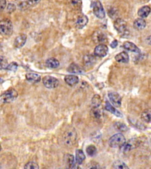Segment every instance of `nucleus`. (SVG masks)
<instances>
[{"instance_id": "obj_33", "label": "nucleus", "mask_w": 151, "mask_h": 169, "mask_svg": "<svg viewBox=\"0 0 151 169\" xmlns=\"http://www.w3.org/2000/svg\"><path fill=\"white\" fill-rule=\"evenodd\" d=\"M24 168L27 169H38L39 167L36 163L30 162L27 163L24 166Z\"/></svg>"}, {"instance_id": "obj_13", "label": "nucleus", "mask_w": 151, "mask_h": 169, "mask_svg": "<svg viewBox=\"0 0 151 169\" xmlns=\"http://www.w3.org/2000/svg\"><path fill=\"white\" fill-rule=\"evenodd\" d=\"M64 160L68 168L73 169L75 167V160L74 156L70 154H66L64 157Z\"/></svg>"}, {"instance_id": "obj_28", "label": "nucleus", "mask_w": 151, "mask_h": 169, "mask_svg": "<svg viewBox=\"0 0 151 169\" xmlns=\"http://www.w3.org/2000/svg\"><path fill=\"white\" fill-rule=\"evenodd\" d=\"M113 168L118 169H128L129 167L125 164V163L120 160H117L113 163Z\"/></svg>"}, {"instance_id": "obj_19", "label": "nucleus", "mask_w": 151, "mask_h": 169, "mask_svg": "<svg viewBox=\"0 0 151 169\" xmlns=\"http://www.w3.org/2000/svg\"><path fill=\"white\" fill-rule=\"evenodd\" d=\"M67 71L72 73L76 74H82L84 73L83 69L79 66V65L76 64H72L67 68Z\"/></svg>"}, {"instance_id": "obj_35", "label": "nucleus", "mask_w": 151, "mask_h": 169, "mask_svg": "<svg viewBox=\"0 0 151 169\" xmlns=\"http://www.w3.org/2000/svg\"><path fill=\"white\" fill-rule=\"evenodd\" d=\"M18 67V65L17 64V63L15 62H12L11 63L10 65H8L7 69L8 70L10 71H15L17 70Z\"/></svg>"}, {"instance_id": "obj_38", "label": "nucleus", "mask_w": 151, "mask_h": 169, "mask_svg": "<svg viewBox=\"0 0 151 169\" xmlns=\"http://www.w3.org/2000/svg\"><path fill=\"white\" fill-rule=\"evenodd\" d=\"M118 45V42L117 40H114L113 41H112V43L111 44V46L112 48H115Z\"/></svg>"}, {"instance_id": "obj_1", "label": "nucleus", "mask_w": 151, "mask_h": 169, "mask_svg": "<svg viewBox=\"0 0 151 169\" xmlns=\"http://www.w3.org/2000/svg\"><path fill=\"white\" fill-rule=\"evenodd\" d=\"M78 135L74 128H69L65 132L63 139L66 146L71 147L73 146L77 142Z\"/></svg>"}, {"instance_id": "obj_34", "label": "nucleus", "mask_w": 151, "mask_h": 169, "mask_svg": "<svg viewBox=\"0 0 151 169\" xmlns=\"http://www.w3.org/2000/svg\"><path fill=\"white\" fill-rule=\"evenodd\" d=\"M16 10V7L15 6L12 4V3H10L7 8V11L8 13L11 14L13 13L14 11Z\"/></svg>"}, {"instance_id": "obj_20", "label": "nucleus", "mask_w": 151, "mask_h": 169, "mask_svg": "<svg viewBox=\"0 0 151 169\" xmlns=\"http://www.w3.org/2000/svg\"><path fill=\"white\" fill-rule=\"evenodd\" d=\"M83 61H84V64L86 66H92L94 65V64L96 63V59L94 55H91V54H89V55H86L85 56L84 58H83Z\"/></svg>"}, {"instance_id": "obj_15", "label": "nucleus", "mask_w": 151, "mask_h": 169, "mask_svg": "<svg viewBox=\"0 0 151 169\" xmlns=\"http://www.w3.org/2000/svg\"><path fill=\"white\" fill-rule=\"evenodd\" d=\"M93 39L95 43H103L105 42L106 40V37L105 35L100 31H97L94 33L93 35Z\"/></svg>"}, {"instance_id": "obj_25", "label": "nucleus", "mask_w": 151, "mask_h": 169, "mask_svg": "<svg viewBox=\"0 0 151 169\" xmlns=\"http://www.w3.org/2000/svg\"><path fill=\"white\" fill-rule=\"evenodd\" d=\"M46 65L48 68L51 69H55L59 67L60 65L59 62L57 59L52 58L48 59L46 61Z\"/></svg>"}, {"instance_id": "obj_16", "label": "nucleus", "mask_w": 151, "mask_h": 169, "mask_svg": "<svg viewBox=\"0 0 151 169\" xmlns=\"http://www.w3.org/2000/svg\"><path fill=\"white\" fill-rule=\"evenodd\" d=\"M88 18L85 15L80 16L76 22V26L78 29H82L87 25L88 23Z\"/></svg>"}, {"instance_id": "obj_8", "label": "nucleus", "mask_w": 151, "mask_h": 169, "mask_svg": "<svg viewBox=\"0 0 151 169\" xmlns=\"http://www.w3.org/2000/svg\"><path fill=\"white\" fill-rule=\"evenodd\" d=\"M139 145V142L136 139H131L128 142H125V143L120 147L124 153H127L130 150L136 148Z\"/></svg>"}, {"instance_id": "obj_23", "label": "nucleus", "mask_w": 151, "mask_h": 169, "mask_svg": "<svg viewBox=\"0 0 151 169\" xmlns=\"http://www.w3.org/2000/svg\"><path fill=\"white\" fill-rule=\"evenodd\" d=\"M90 115L93 119H100L102 116V112L99 106H93L90 111Z\"/></svg>"}, {"instance_id": "obj_21", "label": "nucleus", "mask_w": 151, "mask_h": 169, "mask_svg": "<svg viewBox=\"0 0 151 169\" xmlns=\"http://www.w3.org/2000/svg\"><path fill=\"white\" fill-rule=\"evenodd\" d=\"M151 7L149 6H144L141 7L139 10L138 12V15L142 18H145L149 15V14L151 13Z\"/></svg>"}, {"instance_id": "obj_36", "label": "nucleus", "mask_w": 151, "mask_h": 169, "mask_svg": "<svg viewBox=\"0 0 151 169\" xmlns=\"http://www.w3.org/2000/svg\"><path fill=\"white\" fill-rule=\"evenodd\" d=\"M6 0H0V13L4 10V8L6 7Z\"/></svg>"}, {"instance_id": "obj_3", "label": "nucleus", "mask_w": 151, "mask_h": 169, "mask_svg": "<svg viewBox=\"0 0 151 169\" xmlns=\"http://www.w3.org/2000/svg\"><path fill=\"white\" fill-rule=\"evenodd\" d=\"M13 31V26L12 22L8 19H4L0 21V33L4 36H9Z\"/></svg>"}, {"instance_id": "obj_9", "label": "nucleus", "mask_w": 151, "mask_h": 169, "mask_svg": "<svg viewBox=\"0 0 151 169\" xmlns=\"http://www.w3.org/2000/svg\"><path fill=\"white\" fill-rule=\"evenodd\" d=\"M108 97L113 105L116 107H120L122 103V98L119 94L116 92H110L108 93Z\"/></svg>"}, {"instance_id": "obj_41", "label": "nucleus", "mask_w": 151, "mask_h": 169, "mask_svg": "<svg viewBox=\"0 0 151 169\" xmlns=\"http://www.w3.org/2000/svg\"><path fill=\"white\" fill-rule=\"evenodd\" d=\"M1 144H0V151H1Z\"/></svg>"}, {"instance_id": "obj_2", "label": "nucleus", "mask_w": 151, "mask_h": 169, "mask_svg": "<svg viewBox=\"0 0 151 169\" xmlns=\"http://www.w3.org/2000/svg\"><path fill=\"white\" fill-rule=\"evenodd\" d=\"M114 26L120 36L123 37H127L129 35L126 22L124 20L121 18H118L114 23Z\"/></svg>"}, {"instance_id": "obj_4", "label": "nucleus", "mask_w": 151, "mask_h": 169, "mask_svg": "<svg viewBox=\"0 0 151 169\" xmlns=\"http://www.w3.org/2000/svg\"><path fill=\"white\" fill-rule=\"evenodd\" d=\"M18 96V92L14 89H10L0 96V102L2 104L10 103Z\"/></svg>"}, {"instance_id": "obj_6", "label": "nucleus", "mask_w": 151, "mask_h": 169, "mask_svg": "<svg viewBox=\"0 0 151 169\" xmlns=\"http://www.w3.org/2000/svg\"><path fill=\"white\" fill-rule=\"evenodd\" d=\"M93 13L99 19H103L105 17V11L102 3L100 1H94L92 4Z\"/></svg>"}, {"instance_id": "obj_29", "label": "nucleus", "mask_w": 151, "mask_h": 169, "mask_svg": "<svg viewBox=\"0 0 151 169\" xmlns=\"http://www.w3.org/2000/svg\"><path fill=\"white\" fill-rule=\"evenodd\" d=\"M114 126H115V129H116L117 130L120 131V132H125L127 130H128V128L126 126V125H125V124H122V123H120V122L115 123Z\"/></svg>"}, {"instance_id": "obj_31", "label": "nucleus", "mask_w": 151, "mask_h": 169, "mask_svg": "<svg viewBox=\"0 0 151 169\" xmlns=\"http://www.w3.org/2000/svg\"><path fill=\"white\" fill-rule=\"evenodd\" d=\"M8 65V64L7 59L4 56L0 55V69H7Z\"/></svg>"}, {"instance_id": "obj_27", "label": "nucleus", "mask_w": 151, "mask_h": 169, "mask_svg": "<svg viewBox=\"0 0 151 169\" xmlns=\"http://www.w3.org/2000/svg\"><path fill=\"white\" fill-rule=\"evenodd\" d=\"M141 119L147 123H151V109H146L141 114Z\"/></svg>"}, {"instance_id": "obj_5", "label": "nucleus", "mask_w": 151, "mask_h": 169, "mask_svg": "<svg viewBox=\"0 0 151 169\" xmlns=\"http://www.w3.org/2000/svg\"><path fill=\"white\" fill-rule=\"evenodd\" d=\"M126 142V139L122 133L114 135L109 140V144L113 148L120 147Z\"/></svg>"}, {"instance_id": "obj_37", "label": "nucleus", "mask_w": 151, "mask_h": 169, "mask_svg": "<svg viewBox=\"0 0 151 169\" xmlns=\"http://www.w3.org/2000/svg\"><path fill=\"white\" fill-rule=\"evenodd\" d=\"M41 0H27V2L28 6H35L39 4Z\"/></svg>"}, {"instance_id": "obj_22", "label": "nucleus", "mask_w": 151, "mask_h": 169, "mask_svg": "<svg viewBox=\"0 0 151 169\" xmlns=\"http://www.w3.org/2000/svg\"><path fill=\"white\" fill-rule=\"evenodd\" d=\"M26 79L32 83L39 82L41 80V77L39 74L35 73H28L26 75Z\"/></svg>"}, {"instance_id": "obj_39", "label": "nucleus", "mask_w": 151, "mask_h": 169, "mask_svg": "<svg viewBox=\"0 0 151 169\" xmlns=\"http://www.w3.org/2000/svg\"><path fill=\"white\" fill-rule=\"evenodd\" d=\"M146 42H148V44H149L151 45V36H149V37H148L147 38V39H146Z\"/></svg>"}, {"instance_id": "obj_40", "label": "nucleus", "mask_w": 151, "mask_h": 169, "mask_svg": "<svg viewBox=\"0 0 151 169\" xmlns=\"http://www.w3.org/2000/svg\"><path fill=\"white\" fill-rule=\"evenodd\" d=\"M2 82V79H1V78H0V83H1Z\"/></svg>"}, {"instance_id": "obj_11", "label": "nucleus", "mask_w": 151, "mask_h": 169, "mask_svg": "<svg viewBox=\"0 0 151 169\" xmlns=\"http://www.w3.org/2000/svg\"><path fill=\"white\" fill-rule=\"evenodd\" d=\"M27 41V35L26 34L21 33L18 35L14 41V45L17 48H20L24 45Z\"/></svg>"}, {"instance_id": "obj_32", "label": "nucleus", "mask_w": 151, "mask_h": 169, "mask_svg": "<svg viewBox=\"0 0 151 169\" xmlns=\"http://www.w3.org/2000/svg\"><path fill=\"white\" fill-rule=\"evenodd\" d=\"M92 102L93 106H99L102 103V100L100 99V97L99 96V95H94V97L92 99Z\"/></svg>"}, {"instance_id": "obj_7", "label": "nucleus", "mask_w": 151, "mask_h": 169, "mask_svg": "<svg viewBox=\"0 0 151 169\" xmlns=\"http://www.w3.org/2000/svg\"><path fill=\"white\" fill-rule=\"evenodd\" d=\"M43 83L47 88L53 89L56 88L59 84L57 79L51 76H46L43 79Z\"/></svg>"}, {"instance_id": "obj_17", "label": "nucleus", "mask_w": 151, "mask_h": 169, "mask_svg": "<svg viewBox=\"0 0 151 169\" xmlns=\"http://www.w3.org/2000/svg\"><path fill=\"white\" fill-rule=\"evenodd\" d=\"M115 60L118 62L124 63V64L128 63L129 62V55L128 54L127 52H120V53H119L118 55H116Z\"/></svg>"}, {"instance_id": "obj_12", "label": "nucleus", "mask_w": 151, "mask_h": 169, "mask_svg": "<svg viewBox=\"0 0 151 169\" xmlns=\"http://www.w3.org/2000/svg\"><path fill=\"white\" fill-rule=\"evenodd\" d=\"M123 47L124 49L128 51L135 53H140L141 52V50L138 46L131 42H125L123 44Z\"/></svg>"}, {"instance_id": "obj_10", "label": "nucleus", "mask_w": 151, "mask_h": 169, "mask_svg": "<svg viewBox=\"0 0 151 169\" xmlns=\"http://www.w3.org/2000/svg\"><path fill=\"white\" fill-rule=\"evenodd\" d=\"M108 51H109V49H108L107 46L105 44H101L98 45L95 48V49L94 50V55L97 57H105L107 55Z\"/></svg>"}, {"instance_id": "obj_30", "label": "nucleus", "mask_w": 151, "mask_h": 169, "mask_svg": "<svg viewBox=\"0 0 151 169\" xmlns=\"http://www.w3.org/2000/svg\"><path fill=\"white\" fill-rule=\"evenodd\" d=\"M86 152L89 156H94L97 153V149L94 145H90L86 148Z\"/></svg>"}, {"instance_id": "obj_18", "label": "nucleus", "mask_w": 151, "mask_h": 169, "mask_svg": "<svg viewBox=\"0 0 151 169\" xmlns=\"http://www.w3.org/2000/svg\"><path fill=\"white\" fill-rule=\"evenodd\" d=\"M105 109L106 111L110 112L111 113H112V114H113L117 117H120V118L123 117V115L118 110L115 108L109 102H106Z\"/></svg>"}, {"instance_id": "obj_24", "label": "nucleus", "mask_w": 151, "mask_h": 169, "mask_svg": "<svg viewBox=\"0 0 151 169\" xmlns=\"http://www.w3.org/2000/svg\"><path fill=\"white\" fill-rule=\"evenodd\" d=\"M146 26V22L145 20L143 18H138L135 20L133 22V26L135 29L138 30L144 29Z\"/></svg>"}, {"instance_id": "obj_26", "label": "nucleus", "mask_w": 151, "mask_h": 169, "mask_svg": "<svg viewBox=\"0 0 151 169\" xmlns=\"http://www.w3.org/2000/svg\"><path fill=\"white\" fill-rule=\"evenodd\" d=\"M86 157L82 150H77L76 151V162L78 164H81L85 160Z\"/></svg>"}, {"instance_id": "obj_14", "label": "nucleus", "mask_w": 151, "mask_h": 169, "mask_svg": "<svg viewBox=\"0 0 151 169\" xmlns=\"http://www.w3.org/2000/svg\"><path fill=\"white\" fill-rule=\"evenodd\" d=\"M65 81L67 84L73 86L79 83V79L78 76L70 75H66L65 77Z\"/></svg>"}]
</instances>
